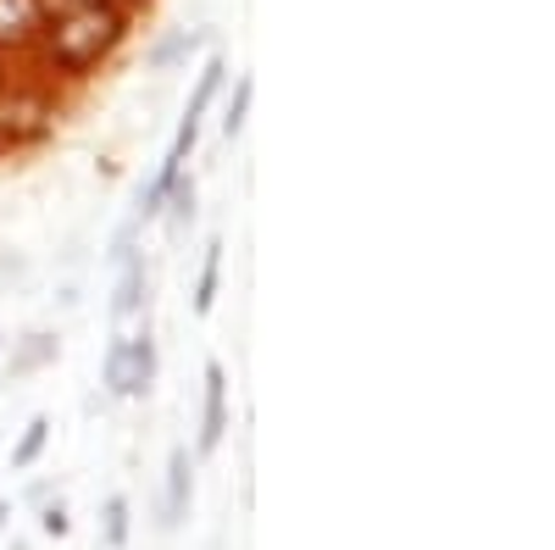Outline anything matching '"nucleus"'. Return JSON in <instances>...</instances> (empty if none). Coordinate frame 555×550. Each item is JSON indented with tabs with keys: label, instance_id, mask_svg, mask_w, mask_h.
I'll use <instances>...</instances> for the list:
<instances>
[{
	"label": "nucleus",
	"instance_id": "obj_18",
	"mask_svg": "<svg viewBox=\"0 0 555 550\" xmlns=\"http://www.w3.org/2000/svg\"><path fill=\"white\" fill-rule=\"evenodd\" d=\"M7 517H12V507H0V534H7Z\"/></svg>",
	"mask_w": 555,
	"mask_h": 550
},
{
	"label": "nucleus",
	"instance_id": "obj_5",
	"mask_svg": "<svg viewBox=\"0 0 555 550\" xmlns=\"http://www.w3.org/2000/svg\"><path fill=\"white\" fill-rule=\"evenodd\" d=\"M145 290H151V279H145V261L128 256V261H122V284H117V295H112V317L139 311V306H145Z\"/></svg>",
	"mask_w": 555,
	"mask_h": 550
},
{
	"label": "nucleus",
	"instance_id": "obj_10",
	"mask_svg": "<svg viewBox=\"0 0 555 550\" xmlns=\"http://www.w3.org/2000/svg\"><path fill=\"white\" fill-rule=\"evenodd\" d=\"M222 73H228V67H222V62L211 56V62H206V73H201V84H195V95H190V112H183V123H190V128H201V112L211 106L217 84H222Z\"/></svg>",
	"mask_w": 555,
	"mask_h": 550
},
{
	"label": "nucleus",
	"instance_id": "obj_7",
	"mask_svg": "<svg viewBox=\"0 0 555 550\" xmlns=\"http://www.w3.org/2000/svg\"><path fill=\"white\" fill-rule=\"evenodd\" d=\"M201 34H190V28H178V34H167V39H156L151 44V56H145V67L151 73H172L183 56H190V44H195Z\"/></svg>",
	"mask_w": 555,
	"mask_h": 550
},
{
	"label": "nucleus",
	"instance_id": "obj_9",
	"mask_svg": "<svg viewBox=\"0 0 555 550\" xmlns=\"http://www.w3.org/2000/svg\"><path fill=\"white\" fill-rule=\"evenodd\" d=\"M39 23V0H0V39H23Z\"/></svg>",
	"mask_w": 555,
	"mask_h": 550
},
{
	"label": "nucleus",
	"instance_id": "obj_6",
	"mask_svg": "<svg viewBox=\"0 0 555 550\" xmlns=\"http://www.w3.org/2000/svg\"><path fill=\"white\" fill-rule=\"evenodd\" d=\"M101 373H106V389L112 395H133V350H128L122 334L106 345V367H101Z\"/></svg>",
	"mask_w": 555,
	"mask_h": 550
},
{
	"label": "nucleus",
	"instance_id": "obj_17",
	"mask_svg": "<svg viewBox=\"0 0 555 550\" xmlns=\"http://www.w3.org/2000/svg\"><path fill=\"white\" fill-rule=\"evenodd\" d=\"M139 222H145V217L133 212V217H128V222L117 228V234H112V261H117V267H122L128 256H139V251H133V240H139Z\"/></svg>",
	"mask_w": 555,
	"mask_h": 550
},
{
	"label": "nucleus",
	"instance_id": "obj_1",
	"mask_svg": "<svg viewBox=\"0 0 555 550\" xmlns=\"http://www.w3.org/2000/svg\"><path fill=\"white\" fill-rule=\"evenodd\" d=\"M117 39H122V17L95 0V7H78L51 28V51H56L62 67H89V62H101Z\"/></svg>",
	"mask_w": 555,
	"mask_h": 550
},
{
	"label": "nucleus",
	"instance_id": "obj_2",
	"mask_svg": "<svg viewBox=\"0 0 555 550\" xmlns=\"http://www.w3.org/2000/svg\"><path fill=\"white\" fill-rule=\"evenodd\" d=\"M195 462H190V450H172V462H167V507H162V528H178L183 517H190V495H195Z\"/></svg>",
	"mask_w": 555,
	"mask_h": 550
},
{
	"label": "nucleus",
	"instance_id": "obj_4",
	"mask_svg": "<svg viewBox=\"0 0 555 550\" xmlns=\"http://www.w3.org/2000/svg\"><path fill=\"white\" fill-rule=\"evenodd\" d=\"M56 356H62L56 334H28V340L17 345V356H12L7 373H12V379H28V373H39V367H51Z\"/></svg>",
	"mask_w": 555,
	"mask_h": 550
},
{
	"label": "nucleus",
	"instance_id": "obj_19",
	"mask_svg": "<svg viewBox=\"0 0 555 550\" xmlns=\"http://www.w3.org/2000/svg\"><path fill=\"white\" fill-rule=\"evenodd\" d=\"M12 550H28V539H12Z\"/></svg>",
	"mask_w": 555,
	"mask_h": 550
},
{
	"label": "nucleus",
	"instance_id": "obj_8",
	"mask_svg": "<svg viewBox=\"0 0 555 550\" xmlns=\"http://www.w3.org/2000/svg\"><path fill=\"white\" fill-rule=\"evenodd\" d=\"M128 350H133V395H145L156 384V340H151V323L128 340Z\"/></svg>",
	"mask_w": 555,
	"mask_h": 550
},
{
	"label": "nucleus",
	"instance_id": "obj_12",
	"mask_svg": "<svg viewBox=\"0 0 555 550\" xmlns=\"http://www.w3.org/2000/svg\"><path fill=\"white\" fill-rule=\"evenodd\" d=\"M217 272H222V240H211V245H206V267H201L195 311H211V300H217Z\"/></svg>",
	"mask_w": 555,
	"mask_h": 550
},
{
	"label": "nucleus",
	"instance_id": "obj_13",
	"mask_svg": "<svg viewBox=\"0 0 555 550\" xmlns=\"http://www.w3.org/2000/svg\"><path fill=\"white\" fill-rule=\"evenodd\" d=\"M172 234H183V222L195 217V178H172Z\"/></svg>",
	"mask_w": 555,
	"mask_h": 550
},
{
	"label": "nucleus",
	"instance_id": "obj_14",
	"mask_svg": "<svg viewBox=\"0 0 555 550\" xmlns=\"http://www.w3.org/2000/svg\"><path fill=\"white\" fill-rule=\"evenodd\" d=\"M128 545V500L112 495L106 500V550H122Z\"/></svg>",
	"mask_w": 555,
	"mask_h": 550
},
{
	"label": "nucleus",
	"instance_id": "obj_16",
	"mask_svg": "<svg viewBox=\"0 0 555 550\" xmlns=\"http://www.w3.org/2000/svg\"><path fill=\"white\" fill-rule=\"evenodd\" d=\"M39 528L51 534V539H62V534L73 528V517H67V507H62V500H39Z\"/></svg>",
	"mask_w": 555,
	"mask_h": 550
},
{
	"label": "nucleus",
	"instance_id": "obj_3",
	"mask_svg": "<svg viewBox=\"0 0 555 550\" xmlns=\"http://www.w3.org/2000/svg\"><path fill=\"white\" fill-rule=\"evenodd\" d=\"M222 429H228V373L222 361L206 367V429H201V450H217L222 445Z\"/></svg>",
	"mask_w": 555,
	"mask_h": 550
},
{
	"label": "nucleus",
	"instance_id": "obj_11",
	"mask_svg": "<svg viewBox=\"0 0 555 550\" xmlns=\"http://www.w3.org/2000/svg\"><path fill=\"white\" fill-rule=\"evenodd\" d=\"M44 439H51V418H34L28 434L17 439V450H12V468H34V462H39V450H44Z\"/></svg>",
	"mask_w": 555,
	"mask_h": 550
},
{
	"label": "nucleus",
	"instance_id": "obj_15",
	"mask_svg": "<svg viewBox=\"0 0 555 550\" xmlns=\"http://www.w3.org/2000/svg\"><path fill=\"white\" fill-rule=\"evenodd\" d=\"M250 78H240V89H234V101H228V117H222V133H228V140H234V133L245 128V112H250Z\"/></svg>",
	"mask_w": 555,
	"mask_h": 550
}]
</instances>
